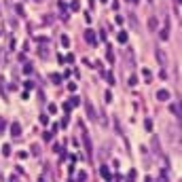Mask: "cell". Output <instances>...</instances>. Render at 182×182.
Returning a JSON list of instances; mask_svg holds the SVG:
<instances>
[{"label":"cell","instance_id":"1","mask_svg":"<svg viewBox=\"0 0 182 182\" xmlns=\"http://www.w3.org/2000/svg\"><path fill=\"white\" fill-rule=\"evenodd\" d=\"M155 57H157V61H159V66H161V68H165V66H167V53H165L163 49H157V51H155Z\"/></svg>","mask_w":182,"mask_h":182},{"label":"cell","instance_id":"2","mask_svg":"<svg viewBox=\"0 0 182 182\" xmlns=\"http://www.w3.org/2000/svg\"><path fill=\"white\" fill-rule=\"evenodd\" d=\"M157 100L159 102H167V100H170V91H167V89H159L157 91Z\"/></svg>","mask_w":182,"mask_h":182},{"label":"cell","instance_id":"3","mask_svg":"<svg viewBox=\"0 0 182 182\" xmlns=\"http://www.w3.org/2000/svg\"><path fill=\"white\" fill-rule=\"evenodd\" d=\"M11 135L13 138H19V135H21V125H19V123H13L11 125Z\"/></svg>","mask_w":182,"mask_h":182},{"label":"cell","instance_id":"4","mask_svg":"<svg viewBox=\"0 0 182 182\" xmlns=\"http://www.w3.org/2000/svg\"><path fill=\"white\" fill-rule=\"evenodd\" d=\"M85 40H87V42H91V45H95V42H97V38H95V34H93V30H87V32H85Z\"/></svg>","mask_w":182,"mask_h":182},{"label":"cell","instance_id":"5","mask_svg":"<svg viewBox=\"0 0 182 182\" xmlns=\"http://www.w3.org/2000/svg\"><path fill=\"white\" fill-rule=\"evenodd\" d=\"M170 110H171V114H174L176 119H180V104H178V102H174L170 106Z\"/></svg>","mask_w":182,"mask_h":182},{"label":"cell","instance_id":"6","mask_svg":"<svg viewBox=\"0 0 182 182\" xmlns=\"http://www.w3.org/2000/svg\"><path fill=\"white\" fill-rule=\"evenodd\" d=\"M87 114H89V119H91V121H95L97 117H95V108H93V106H91V104H89V102H87Z\"/></svg>","mask_w":182,"mask_h":182},{"label":"cell","instance_id":"7","mask_svg":"<svg viewBox=\"0 0 182 182\" xmlns=\"http://www.w3.org/2000/svg\"><path fill=\"white\" fill-rule=\"evenodd\" d=\"M100 176H102V178H106V180L110 178V171H108V167H106V165H102V167H100Z\"/></svg>","mask_w":182,"mask_h":182},{"label":"cell","instance_id":"8","mask_svg":"<svg viewBox=\"0 0 182 182\" xmlns=\"http://www.w3.org/2000/svg\"><path fill=\"white\" fill-rule=\"evenodd\" d=\"M148 28H150V32H155V30H157V19H155V17H150V19H148Z\"/></svg>","mask_w":182,"mask_h":182},{"label":"cell","instance_id":"9","mask_svg":"<svg viewBox=\"0 0 182 182\" xmlns=\"http://www.w3.org/2000/svg\"><path fill=\"white\" fill-rule=\"evenodd\" d=\"M159 36H161V40H167V38H170V30H167V28H163Z\"/></svg>","mask_w":182,"mask_h":182},{"label":"cell","instance_id":"10","mask_svg":"<svg viewBox=\"0 0 182 182\" xmlns=\"http://www.w3.org/2000/svg\"><path fill=\"white\" fill-rule=\"evenodd\" d=\"M2 155H4V157H9V155H11V146H9V144L2 146Z\"/></svg>","mask_w":182,"mask_h":182},{"label":"cell","instance_id":"11","mask_svg":"<svg viewBox=\"0 0 182 182\" xmlns=\"http://www.w3.org/2000/svg\"><path fill=\"white\" fill-rule=\"evenodd\" d=\"M51 81H53L55 85H60V83H61V76H60V74H51Z\"/></svg>","mask_w":182,"mask_h":182},{"label":"cell","instance_id":"12","mask_svg":"<svg viewBox=\"0 0 182 182\" xmlns=\"http://www.w3.org/2000/svg\"><path fill=\"white\" fill-rule=\"evenodd\" d=\"M4 129H7V121H4V119L0 117V135L4 134Z\"/></svg>","mask_w":182,"mask_h":182},{"label":"cell","instance_id":"13","mask_svg":"<svg viewBox=\"0 0 182 182\" xmlns=\"http://www.w3.org/2000/svg\"><path fill=\"white\" fill-rule=\"evenodd\" d=\"M76 178H78V180H87L89 176H87V171H78V174H76Z\"/></svg>","mask_w":182,"mask_h":182},{"label":"cell","instance_id":"14","mask_svg":"<svg viewBox=\"0 0 182 182\" xmlns=\"http://www.w3.org/2000/svg\"><path fill=\"white\" fill-rule=\"evenodd\" d=\"M32 70H34V68H32V64H25V66H24V72L25 74H32Z\"/></svg>","mask_w":182,"mask_h":182},{"label":"cell","instance_id":"15","mask_svg":"<svg viewBox=\"0 0 182 182\" xmlns=\"http://www.w3.org/2000/svg\"><path fill=\"white\" fill-rule=\"evenodd\" d=\"M61 45H64V47H70V38H68V36H61Z\"/></svg>","mask_w":182,"mask_h":182},{"label":"cell","instance_id":"16","mask_svg":"<svg viewBox=\"0 0 182 182\" xmlns=\"http://www.w3.org/2000/svg\"><path fill=\"white\" fill-rule=\"evenodd\" d=\"M70 9H72V11H78V9H81V4L74 0V2H70Z\"/></svg>","mask_w":182,"mask_h":182},{"label":"cell","instance_id":"17","mask_svg":"<svg viewBox=\"0 0 182 182\" xmlns=\"http://www.w3.org/2000/svg\"><path fill=\"white\" fill-rule=\"evenodd\" d=\"M70 104H72V106H78V104H81V97H76V95H74L72 100H70Z\"/></svg>","mask_w":182,"mask_h":182},{"label":"cell","instance_id":"18","mask_svg":"<svg viewBox=\"0 0 182 182\" xmlns=\"http://www.w3.org/2000/svg\"><path fill=\"white\" fill-rule=\"evenodd\" d=\"M40 57H49V51H47V47H40Z\"/></svg>","mask_w":182,"mask_h":182},{"label":"cell","instance_id":"19","mask_svg":"<svg viewBox=\"0 0 182 182\" xmlns=\"http://www.w3.org/2000/svg\"><path fill=\"white\" fill-rule=\"evenodd\" d=\"M144 127L150 131V129H153V121H150V119H146V121H144Z\"/></svg>","mask_w":182,"mask_h":182},{"label":"cell","instance_id":"20","mask_svg":"<svg viewBox=\"0 0 182 182\" xmlns=\"http://www.w3.org/2000/svg\"><path fill=\"white\" fill-rule=\"evenodd\" d=\"M127 178H129V180H135V178H138V171H135V170H131V171H129V176H127Z\"/></svg>","mask_w":182,"mask_h":182},{"label":"cell","instance_id":"21","mask_svg":"<svg viewBox=\"0 0 182 182\" xmlns=\"http://www.w3.org/2000/svg\"><path fill=\"white\" fill-rule=\"evenodd\" d=\"M142 74H144V78H146V81H150V78H153V74H150V70H142Z\"/></svg>","mask_w":182,"mask_h":182},{"label":"cell","instance_id":"22","mask_svg":"<svg viewBox=\"0 0 182 182\" xmlns=\"http://www.w3.org/2000/svg\"><path fill=\"white\" fill-rule=\"evenodd\" d=\"M106 81H108L110 85H112V83H114V76H112V72H106Z\"/></svg>","mask_w":182,"mask_h":182},{"label":"cell","instance_id":"23","mask_svg":"<svg viewBox=\"0 0 182 182\" xmlns=\"http://www.w3.org/2000/svg\"><path fill=\"white\" fill-rule=\"evenodd\" d=\"M119 40H121V42H127V32H121V34H119Z\"/></svg>","mask_w":182,"mask_h":182},{"label":"cell","instance_id":"24","mask_svg":"<svg viewBox=\"0 0 182 182\" xmlns=\"http://www.w3.org/2000/svg\"><path fill=\"white\" fill-rule=\"evenodd\" d=\"M74 108V106H72V104H70V102H66V104H64V110H66V112H70V110H72Z\"/></svg>","mask_w":182,"mask_h":182},{"label":"cell","instance_id":"25","mask_svg":"<svg viewBox=\"0 0 182 182\" xmlns=\"http://www.w3.org/2000/svg\"><path fill=\"white\" fill-rule=\"evenodd\" d=\"M40 123H42V125H47V123H49V117H47V114H40Z\"/></svg>","mask_w":182,"mask_h":182},{"label":"cell","instance_id":"26","mask_svg":"<svg viewBox=\"0 0 182 182\" xmlns=\"http://www.w3.org/2000/svg\"><path fill=\"white\" fill-rule=\"evenodd\" d=\"M129 85H131V87L138 85V76H131V78H129Z\"/></svg>","mask_w":182,"mask_h":182},{"label":"cell","instance_id":"27","mask_svg":"<svg viewBox=\"0 0 182 182\" xmlns=\"http://www.w3.org/2000/svg\"><path fill=\"white\" fill-rule=\"evenodd\" d=\"M104 100H106V102H112V93H110V91H106V95H104Z\"/></svg>","mask_w":182,"mask_h":182},{"label":"cell","instance_id":"28","mask_svg":"<svg viewBox=\"0 0 182 182\" xmlns=\"http://www.w3.org/2000/svg\"><path fill=\"white\" fill-rule=\"evenodd\" d=\"M42 138H45V140H51V138H53V134H51V131H45V134H42Z\"/></svg>","mask_w":182,"mask_h":182},{"label":"cell","instance_id":"29","mask_svg":"<svg viewBox=\"0 0 182 182\" xmlns=\"http://www.w3.org/2000/svg\"><path fill=\"white\" fill-rule=\"evenodd\" d=\"M68 89L70 91H76V83H68Z\"/></svg>","mask_w":182,"mask_h":182},{"label":"cell","instance_id":"30","mask_svg":"<svg viewBox=\"0 0 182 182\" xmlns=\"http://www.w3.org/2000/svg\"><path fill=\"white\" fill-rule=\"evenodd\" d=\"M127 2H131V4H135V2H138V0H127Z\"/></svg>","mask_w":182,"mask_h":182},{"label":"cell","instance_id":"31","mask_svg":"<svg viewBox=\"0 0 182 182\" xmlns=\"http://www.w3.org/2000/svg\"><path fill=\"white\" fill-rule=\"evenodd\" d=\"M102 2H108V0H102Z\"/></svg>","mask_w":182,"mask_h":182},{"label":"cell","instance_id":"32","mask_svg":"<svg viewBox=\"0 0 182 182\" xmlns=\"http://www.w3.org/2000/svg\"><path fill=\"white\" fill-rule=\"evenodd\" d=\"M148 2H153V0H148Z\"/></svg>","mask_w":182,"mask_h":182}]
</instances>
